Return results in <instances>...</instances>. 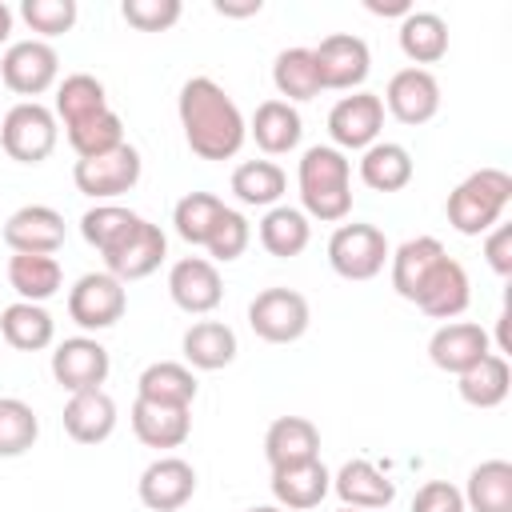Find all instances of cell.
<instances>
[{"label": "cell", "mask_w": 512, "mask_h": 512, "mask_svg": "<svg viewBox=\"0 0 512 512\" xmlns=\"http://www.w3.org/2000/svg\"><path fill=\"white\" fill-rule=\"evenodd\" d=\"M176 116L192 156L200 160H232L248 140L244 112L212 76H192L180 84Z\"/></svg>", "instance_id": "obj_1"}, {"label": "cell", "mask_w": 512, "mask_h": 512, "mask_svg": "<svg viewBox=\"0 0 512 512\" xmlns=\"http://www.w3.org/2000/svg\"><path fill=\"white\" fill-rule=\"evenodd\" d=\"M300 212L308 220L340 224L352 212V160L332 144H312L296 168Z\"/></svg>", "instance_id": "obj_2"}, {"label": "cell", "mask_w": 512, "mask_h": 512, "mask_svg": "<svg viewBox=\"0 0 512 512\" xmlns=\"http://www.w3.org/2000/svg\"><path fill=\"white\" fill-rule=\"evenodd\" d=\"M508 204H512V176L504 168H476L448 192L444 216L460 236H484L488 228L500 224Z\"/></svg>", "instance_id": "obj_3"}, {"label": "cell", "mask_w": 512, "mask_h": 512, "mask_svg": "<svg viewBox=\"0 0 512 512\" xmlns=\"http://www.w3.org/2000/svg\"><path fill=\"white\" fill-rule=\"evenodd\" d=\"M60 140V120L40 100H20L0 120V148L16 164H44Z\"/></svg>", "instance_id": "obj_4"}, {"label": "cell", "mask_w": 512, "mask_h": 512, "mask_svg": "<svg viewBox=\"0 0 512 512\" xmlns=\"http://www.w3.org/2000/svg\"><path fill=\"white\" fill-rule=\"evenodd\" d=\"M392 256L388 236L376 224H340L328 236V264L340 280H372L384 272V260Z\"/></svg>", "instance_id": "obj_5"}, {"label": "cell", "mask_w": 512, "mask_h": 512, "mask_svg": "<svg viewBox=\"0 0 512 512\" xmlns=\"http://www.w3.org/2000/svg\"><path fill=\"white\" fill-rule=\"evenodd\" d=\"M312 324V308L296 288H264L248 304V328L264 344H296Z\"/></svg>", "instance_id": "obj_6"}, {"label": "cell", "mask_w": 512, "mask_h": 512, "mask_svg": "<svg viewBox=\"0 0 512 512\" xmlns=\"http://www.w3.org/2000/svg\"><path fill=\"white\" fill-rule=\"evenodd\" d=\"M56 76H60V56L40 36H28V40L8 44L4 56H0V80L16 96L36 100V96H44L56 84Z\"/></svg>", "instance_id": "obj_7"}, {"label": "cell", "mask_w": 512, "mask_h": 512, "mask_svg": "<svg viewBox=\"0 0 512 512\" xmlns=\"http://www.w3.org/2000/svg\"><path fill=\"white\" fill-rule=\"evenodd\" d=\"M128 312V288L112 272H84L68 288V316L84 332H104Z\"/></svg>", "instance_id": "obj_8"}, {"label": "cell", "mask_w": 512, "mask_h": 512, "mask_svg": "<svg viewBox=\"0 0 512 512\" xmlns=\"http://www.w3.org/2000/svg\"><path fill=\"white\" fill-rule=\"evenodd\" d=\"M140 168H144V164H140V152L124 140L120 148H112V152H104V156L76 160L72 180H76V188H80L84 196H92L96 204H108V200H116V196H124V192L136 188Z\"/></svg>", "instance_id": "obj_9"}, {"label": "cell", "mask_w": 512, "mask_h": 512, "mask_svg": "<svg viewBox=\"0 0 512 512\" xmlns=\"http://www.w3.org/2000/svg\"><path fill=\"white\" fill-rule=\"evenodd\" d=\"M380 128H384V104L376 92H348L332 104L328 112V136H332V148H340L344 156L348 152H364L368 144L380 140Z\"/></svg>", "instance_id": "obj_10"}, {"label": "cell", "mask_w": 512, "mask_h": 512, "mask_svg": "<svg viewBox=\"0 0 512 512\" xmlns=\"http://www.w3.org/2000/svg\"><path fill=\"white\" fill-rule=\"evenodd\" d=\"M316 72H320V88H336V92H360V84L372 72V52L360 36L352 32H332L312 48Z\"/></svg>", "instance_id": "obj_11"}, {"label": "cell", "mask_w": 512, "mask_h": 512, "mask_svg": "<svg viewBox=\"0 0 512 512\" xmlns=\"http://www.w3.org/2000/svg\"><path fill=\"white\" fill-rule=\"evenodd\" d=\"M112 372V356L96 336H68L56 344L52 352V380L72 396V392H88L100 388Z\"/></svg>", "instance_id": "obj_12"}, {"label": "cell", "mask_w": 512, "mask_h": 512, "mask_svg": "<svg viewBox=\"0 0 512 512\" xmlns=\"http://www.w3.org/2000/svg\"><path fill=\"white\" fill-rule=\"evenodd\" d=\"M400 124L408 128H420L428 124L436 112H440V80L428 72V68H400L392 72L388 88H384V100H380Z\"/></svg>", "instance_id": "obj_13"}, {"label": "cell", "mask_w": 512, "mask_h": 512, "mask_svg": "<svg viewBox=\"0 0 512 512\" xmlns=\"http://www.w3.org/2000/svg\"><path fill=\"white\" fill-rule=\"evenodd\" d=\"M168 296L188 316H208L224 300L220 268L208 256H184L168 268Z\"/></svg>", "instance_id": "obj_14"}, {"label": "cell", "mask_w": 512, "mask_h": 512, "mask_svg": "<svg viewBox=\"0 0 512 512\" xmlns=\"http://www.w3.org/2000/svg\"><path fill=\"white\" fill-rule=\"evenodd\" d=\"M136 496L152 512H176L196 496V468L184 456H156L140 472Z\"/></svg>", "instance_id": "obj_15"}, {"label": "cell", "mask_w": 512, "mask_h": 512, "mask_svg": "<svg viewBox=\"0 0 512 512\" xmlns=\"http://www.w3.org/2000/svg\"><path fill=\"white\" fill-rule=\"evenodd\" d=\"M164 256H168V240H164L160 224H152V220L140 216L136 228H132L112 252H104V272H112L120 284L144 280V276H152V272L160 268Z\"/></svg>", "instance_id": "obj_16"}, {"label": "cell", "mask_w": 512, "mask_h": 512, "mask_svg": "<svg viewBox=\"0 0 512 512\" xmlns=\"http://www.w3.org/2000/svg\"><path fill=\"white\" fill-rule=\"evenodd\" d=\"M4 244L28 256H56L64 244V216L48 204H24L4 220Z\"/></svg>", "instance_id": "obj_17"}, {"label": "cell", "mask_w": 512, "mask_h": 512, "mask_svg": "<svg viewBox=\"0 0 512 512\" xmlns=\"http://www.w3.org/2000/svg\"><path fill=\"white\" fill-rule=\"evenodd\" d=\"M488 352H492V340H488V332H484L480 324H472V320H448V324H440V328L432 332V340H428V360H432L440 372H452V376L468 372V368L480 364Z\"/></svg>", "instance_id": "obj_18"}, {"label": "cell", "mask_w": 512, "mask_h": 512, "mask_svg": "<svg viewBox=\"0 0 512 512\" xmlns=\"http://www.w3.org/2000/svg\"><path fill=\"white\" fill-rule=\"evenodd\" d=\"M468 300H472V284H468V272H464V264L460 260H452V256H444L436 268H432V276L424 280V288L416 292V308L424 312V316H432V320H456V316H464V308H468Z\"/></svg>", "instance_id": "obj_19"}, {"label": "cell", "mask_w": 512, "mask_h": 512, "mask_svg": "<svg viewBox=\"0 0 512 512\" xmlns=\"http://www.w3.org/2000/svg\"><path fill=\"white\" fill-rule=\"evenodd\" d=\"M332 492L340 496L344 508L360 512H384L396 500V480H388L372 460H344L340 472L332 476Z\"/></svg>", "instance_id": "obj_20"}, {"label": "cell", "mask_w": 512, "mask_h": 512, "mask_svg": "<svg viewBox=\"0 0 512 512\" xmlns=\"http://www.w3.org/2000/svg\"><path fill=\"white\" fill-rule=\"evenodd\" d=\"M332 492V472L324 468V460H304V464H284L272 468V500L284 512H308L320 508V500Z\"/></svg>", "instance_id": "obj_21"}, {"label": "cell", "mask_w": 512, "mask_h": 512, "mask_svg": "<svg viewBox=\"0 0 512 512\" xmlns=\"http://www.w3.org/2000/svg\"><path fill=\"white\" fill-rule=\"evenodd\" d=\"M132 432L144 448H180L192 432V408H176V404H152V400H132Z\"/></svg>", "instance_id": "obj_22"}, {"label": "cell", "mask_w": 512, "mask_h": 512, "mask_svg": "<svg viewBox=\"0 0 512 512\" xmlns=\"http://www.w3.org/2000/svg\"><path fill=\"white\" fill-rule=\"evenodd\" d=\"M64 432L76 444H104L116 432V400L104 388L72 392L64 404Z\"/></svg>", "instance_id": "obj_23"}, {"label": "cell", "mask_w": 512, "mask_h": 512, "mask_svg": "<svg viewBox=\"0 0 512 512\" xmlns=\"http://www.w3.org/2000/svg\"><path fill=\"white\" fill-rule=\"evenodd\" d=\"M248 136L256 140L260 152H268V156H284V152H292V148L300 144V136H304V120H300L296 104H288V100L276 96V100L256 104V112H252V120H248Z\"/></svg>", "instance_id": "obj_24"}, {"label": "cell", "mask_w": 512, "mask_h": 512, "mask_svg": "<svg viewBox=\"0 0 512 512\" xmlns=\"http://www.w3.org/2000/svg\"><path fill=\"white\" fill-rule=\"evenodd\" d=\"M320 456V428L308 416H276L264 432V460L272 468L304 464Z\"/></svg>", "instance_id": "obj_25"}, {"label": "cell", "mask_w": 512, "mask_h": 512, "mask_svg": "<svg viewBox=\"0 0 512 512\" xmlns=\"http://www.w3.org/2000/svg\"><path fill=\"white\" fill-rule=\"evenodd\" d=\"M180 352H184V364L188 368L216 372V368H228L236 360L240 344H236V332L224 320H196L180 336Z\"/></svg>", "instance_id": "obj_26"}, {"label": "cell", "mask_w": 512, "mask_h": 512, "mask_svg": "<svg viewBox=\"0 0 512 512\" xmlns=\"http://www.w3.org/2000/svg\"><path fill=\"white\" fill-rule=\"evenodd\" d=\"M448 252H444V244L436 240V236H412V240H404L388 260H392V288H396V296H404L408 304L416 300V292L424 288V280L432 276V268L444 260Z\"/></svg>", "instance_id": "obj_27"}, {"label": "cell", "mask_w": 512, "mask_h": 512, "mask_svg": "<svg viewBox=\"0 0 512 512\" xmlns=\"http://www.w3.org/2000/svg\"><path fill=\"white\" fill-rule=\"evenodd\" d=\"M412 152L396 140H376L360 152V180L372 188V192H400L412 184Z\"/></svg>", "instance_id": "obj_28"}, {"label": "cell", "mask_w": 512, "mask_h": 512, "mask_svg": "<svg viewBox=\"0 0 512 512\" xmlns=\"http://www.w3.org/2000/svg\"><path fill=\"white\" fill-rule=\"evenodd\" d=\"M200 384L196 372L180 360H156L136 376V396L152 400V404H176V408H192Z\"/></svg>", "instance_id": "obj_29"}, {"label": "cell", "mask_w": 512, "mask_h": 512, "mask_svg": "<svg viewBox=\"0 0 512 512\" xmlns=\"http://www.w3.org/2000/svg\"><path fill=\"white\" fill-rule=\"evenodd\" d=\"M0 336L16 352H40V348H48L56 340V320L48 316L44 304L16 300V304H8L0 312Z\"/></svg>", "instance_id": "obj_30"}, {"label": "cell", "mask_w": 512, "mask_h": 512, "mask_svg": "<svg viewBox=\"0 0 512 512\" xmlns=\"http://www.w3.org/2000/svg\"><path fill=\"white\" fill-rule=\"evenodd\" d=\"M400 52L412 60V68H424V64H436L448 56V24L444 16L436 12H408L400 20Z\"/></svg>", "instance_id": "obj_31"}, {"label": "cell", "mask_w": 512, "mask_h": 512, "mask_svg": "<svg viewBox=\"0 0 512 512\" xmlns=\"http://www.w3.org/2000/svg\"><path fill=\"white\" fill-rule=\"evenodd\" d=\"M8 284L20 300L28 304H44L60 292L64 284V268L56 256H28V252H12L8 260Z\"/></svg>", "instance_id": "obj_32"}, {"label": "cell", "mask_w": 512, "mask_h": 512, "mask_svg": "<svg viewBox=\"0 0 512 512\" xmlns=\"http://www.w3.org/2000/svg\"><path fill=\"white\" fill-rule=\"evenodd\" d=\"M508 388H512V368H508V356H500V352H488L480 364H472L468 372L456 376V392L472 408H496V404H504Z\"/></svg>", "instance_id": "obj_33"}, {"label": "cell", "mask_w": 512, "mask_h": 512, "mask_svg": "<svg viewBox=\"0 0 512 512\" xmlns=\"http://www.w3.org/2000/svg\"><path fill=\"white\" fill-rule=\"evenodd\" d=\"M308 240H312V224H308V216L300 208L276 204V208L264 212V220H260V244H264L268 256L292 260V256H300L308 248Z\"/></svg>", "instance_id": "obj_34"}, {"label": "cell", "mask_w": 512, "mask_h": 512, "mask_svg": "<svg viewBox=\"0 0 512 512\" xmlns=\"http://www.w3.org/2000/svg\"><path fill=\"white\" fill-rule=\"evenodd\" d=\"M460 496H464V508L472 512H512V464L508 460L476 464Z\"/></svg>", "instance_id": "obj_35"}, {"label": "cell", "mask_w": 512, "mask_h": 512, "mask_svg": "<svg viewBox=\"0 0 512 512\" xmlns=\"http://www.w3.org/2000/svg\"><path fill=\"white\" fill-rule=\"evenodd\" d=\"M288 188V176L272 160H244L232 172V196L244 208H276Z\"/></svg>", "instance_id": "obj_36"}, {"label": "cell", "mask_w": 512, "mask_h": 512, "mask_svg": "<svg viewBox=\"0 0 512 512\" xmlns=\"http://www.w3.org/2000/svg\"><path fill=\"white\" fill-rule=\"evenodd\" d=\"M272 84H276L280 100H288V104L316 100L324 88H320V72H316L312 48H284V52H276V60H272Z\"/></svg>", "instance_id": "obj_37"}, {"label": "cell", "mask_w": 512, "mask_h": 512, "mask_svg": "<svg viewBox=\"0 0 512 512\" xmlns=\"http://www.w3.org/2000/svg\"><path fill=\"white\" fill-rule=\"evenodd\" d=\"M104 108H108V92H104V84L96 76L72 72V76H64L56 84L52 112H56V120H64V128H72V124H80V120H88V116H96Z\"/></svg>", "instance_id": "obj_38"}, {"label": "cell", "mask_w": 512, "mask_h": 512, "mask_svg": "<svg viewBox=\"0 0 512 512\" xmlns=\"http://www.w3.org/2000/svg\"><path fill=\"white\" fill-rule=\"evenodd\" d=\"M136 220H140V212H132V208H124V204H96V208H88L84 216H80V236L104 256V252H112L132 228H136Z\"/></svg>", "instance_id": "obj_39"}, {"label": "cell", "mask_w": 512, "mask_h": 512, "mask_svg": "<svg viewBox=\"0 0 512 512\" xmlns=\"http://www.w3.org/2000/svg\"><path fill=\"white\" fill-rule=\"evenodd\" d=\"M220 212H224V200L212 196V192H188V196H180L176 208H172L176 236L184 244H192V248H204V240H208V232H212V224H216Z\"/></svg>", "instance_id": "obj_40"}, {"label": "cell", "mask_w": 512, "mask_h": 512, "mask_svg": "<svg viewBox=\"0 0 512 512\" xmlns=\"http://www.w3.org/2000/svg\"><path fill=\"white\" fill-rule=\"evenodd\" d=\"M40 436V416L20 396H0V456H24Z\"/></svg>", "instance_id": "obj_41"}, {"label": "cell", "mask_w": 512, "mask_h": 512, "mask_svg": "<svg viewBox=\"0 0 512 512\" xmlns=\"http://www.w3.org/2000/svg\"><path fill=\"white\" fill-rule=\"evenodd\" d=\"M64 132H68V144H72V152L80 160L104 156V152L124 144V120L112 108H104V112H96V116H88V120H80V124H72Z\"/></svg>", "instance_id": "obj_42"}, {"label": "cell", "mask_w": 512, "mask_h": 512, "mask_svg": "<svg viewBox=\"0 0 512 512\" xmlns=\"http://www.w3.org/2000/svg\"><path fill=\"white\" fill-rule=\"evenodd\" d=\"M248 244H252V224H248V216L224 204V212L216 216V224H212V232H208V240H204L212 264H232V260H240V256L248 252Z\"/></svg>", "instance_id": "obj_43"}, {"label": "cell", "mask_w": 512, "mask_h": 512, "mask_svg": "<svg viewBox=\"0 0 512 512\" xmlns=\"http://www.w3.org/2000/svg\"><path fill=\"white\" fill-rule=\"evenodd\" d=\"M20 16L32 32H40V40H52V36L72 32L80 8H76V0H24Z\"/></svg>", "instance_id": "obj_44"}, {"label": "cell", "mask_w": 512, "mask_h": 512, "mask_svg": "<svg viewBox=\"0 0 512 512\" xmlns=\"http://www.w3.org/2000/svg\"><path fill=\"white\" fill-rule=\"evenodd\" d=\"M180 0H124L120 16L136 28V32H168L180 20Z\"/></svg>", "instance_id": "obj_45"}, {"label": "cell", "mask_w": 512, "mask_h": 512, "mask_svg": "<svg viewBox=\"0 0 512 512\" xmlns=\"http://www.w3.org/2000/svg\"><path fill=\"white\" fill-rule=\"evenodd\" d=\"M412 512H468V508H464V496H460L456 484H448V480H428V484L416 488Z\"/></svg>", "instance_id": "obj_46"}, {"label": "cell", "mask_w": 512, "mask_h": 512, "mask_svg": "<svg viewBox=\"0 0 512 512\" xmlns=\"http://www.w3.org/2000/svg\"><path fill=\"white\" fill-rule=\"evenodd\" d=\"M484 260L496 276H512V224H496L484 236Z\"/></svg>", "instance_id": "obj_47"}, {"label": "cell", "mask_w": 512, "mask_h": 512, "mask_svg": "<svg viewBox=\"0 0 512 512\" xmlns=\"http://www.w3.org/2000/svg\"><path fill=\"white\" fill-rule=\"evenodd\" d=\"M220 16H232V20H244V16H260L264 0H216L212 4Z\"/></svg>", "instance_id": "obj_48"}, {"label": "cell", "mask_w": 512, "mask_h": 512, "mask_svg": "<svg viewBox=\"0 0 512 512\" xmlns=\"http://www.w3.org/2000/svg\"><path fill=\"white\" fill-rule=\"evenodd\" d=\"M364 8H368L372 16H400V20L412 12L408 0H364Z\"/></svg>", "instance_id": "obj_49"}, {"label": "cell", "mask_w": 512, "mask_h": 512, "mask_svg": "<svg viewBox=\"0 0 512 512\" xmlns=\"http://www.w3.org/2000/svg\"><path fill=\"white\" fill-rule=\"evenodd\" d=\"M12 20H16V16H12V8H8V4L0 0V44H4L8 36H12Z\"/></svg>", "instance_id": "obj_50"}, {"label": "cell", "mask_w": 512, "mask_h": 512, "mask_svg": "<svg viewBox=\"0 0 512 512\" xmlns=\"http://www.w3.org/2000/svg\"><path fill=\"white\" fill-rule=\"evenodd\" d=\"M248 512H284L280 504H256V508H248Z\"/></svg>", "instance_id": "obj_51"}, {"label": "cell", "mask_w": 512, "mask_h": 512, "mask_svg": "<svg viewBox=\"0 0 512 512\" xmlns=\"http://www.w3.org/2000/svg\"><path fill=\"white\" fill-rule=\"evenodd\" d=\"M336 512H360V508H344V504H340V508H336Z\"/></svg>", "instance_id": "obj_52"}]
</instances>
